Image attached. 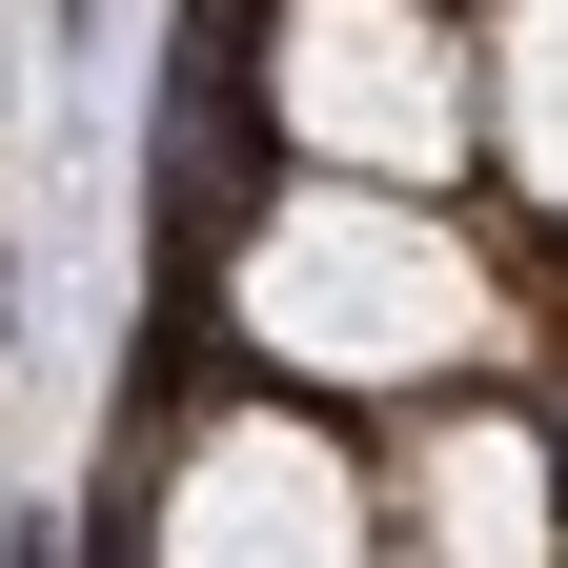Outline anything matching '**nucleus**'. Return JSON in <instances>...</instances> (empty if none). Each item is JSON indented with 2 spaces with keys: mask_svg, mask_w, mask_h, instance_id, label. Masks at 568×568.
<instances>
[{
  "mask_svg": "<svg viewBox=\"0 0 568 568\" xmlns=\"http://www.w3.org/2000/svg\"><path fill=\"white\" fill-rule=\"evenodd\" d=\"M548 508H568V447H528L508 406H447L386 467V568H568Z\"/></svg>",
  "mask_w": 568,
  "mask_h": 568,
  "instance_id": "20e7f679",
  "label": "nucleus"
},
{
  "mask_svg": "<svg viewBox=\"0 0 568 568\" xmlns=\"http://www.w3.org/2000/svg\"><path fill=\"white\" fill-rule=\"evenodd\" d=\"M142 568H386V528H366V467H345L325 426L224 406V426L183 447V487H163V528H142Z\"/></svg>",
  "mask_w": 568,
  "mask_h": 568,
  "instance_id": "7ed1b4c3",
  "label": "nucleus"
},
{
  "mask_svg": "<svg viewBox=\"0 0 568 568\" xmlns=\"http://www.w3.org/2000/svg\"><path fill=\"white\" fill-rule=\"evenodd\" d=\"M224 325L264 345V366L305 386H447L508 345V305H487V244L447 224V203H386V183H305L264 203L244 264H224Z\"/></svg>",
  "mask_w": 568,
  "mask_h": 568,
  "instance_id": "f257e3e1",
  "label": "nucleus"
},
{
  "mask_svg": "<svg viewBox=\"0 0 568 568\" xmlns=\"http://www.w3.org/2000/svg\"><path fill=\"white\" fill-rule=\"evenodd\" d=\"M487 142L568 203V0H528V21H508V61H487Z\"/></svg>",
  "mask_w": 568,
  "mask_h": 568,
  "instance_id": "39448f33",
  "label": "nucleus"
},
{
  "mask_svg": "<svg viewBox=\"0 0 568 568\" xmlns=\"http://www.w3.org/2000/svg\"><path fill=\"white\" fill-rule=\"evenodd\" d=\"M264 102L345 183H447L467 142H487V82L447 61L426 0H284V21H264Z\"/></svg>",
  "mask_w": 568,
  "mask_h": 568,
  "instance_id": "f03ea898",
  "label": "nucleus"
}]
</instances>
